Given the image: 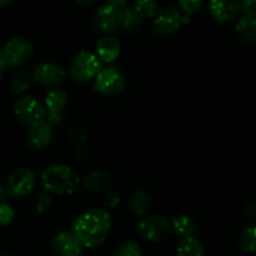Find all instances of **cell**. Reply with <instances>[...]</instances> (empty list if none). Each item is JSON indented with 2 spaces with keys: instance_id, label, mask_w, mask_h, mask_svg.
<instances>
[{
  "instance_id": "6da1fadb",
  "label": "cell",
  "mask_w": 256,
  "mask_h": 256,
  "mask_svg": "<svg viewBox=\"0 0 256 256\" xmlns=\"http://www.w3.org/2000/svg\"><path fill=\"white\" fill-rule=\"evenodd\" d=\"M112 229V218L102 209H92L80 215L72 232L82 248H96L105 242Z\"/></svg>"
},
{
  "instance_id": "7a4b0ae2",
  "label": "cell",
  "mask_w": 256,
  "mask_h": 256,
  "mask_svg": "<svg viewBox=\"0 0 256 256\" xmlns=\"http://www.w3.org/2000/svg\"><path fill=\"white\" fill-rule=\"evenodd\" d=\"M42 186L50 194L69 195L79 188V176L70 166L64 164H52L40 175Z\"/></svg>"
},
{
  "instance_id": "3957f363",
  "label": "cell",
  "mask_w": 256,
  "mask_h": 256,
  "mask_svg": "<svg viewBox=\"0 0 256 256\" xmlns=\"http://www.w3.org/2000/svg\"><path fill=\"white\" fill-rule=\"evenodd\" d=\"M126 6L122 0H110L102 4L94 15V25L100 32L109 35L122 28V10Z\"/></svg>"
},
{
  "instance_id": "277c9868",
  "label": "cell",
  "mask_w": 256,
  "mask_h": 256,
  "mask_svg": "<svg viewBox=\"0 0 256 256\" xmlns=\"http://www.w3.org/2000/svg\"><path fill=\"white\" fill-rule=\"evenodd\" d=\"M102 70V62L90 52H80L70 64V75L78 82H85L96 78Z\"/></svg>"
},
{
  "instance_id": "5b68a950",
  "label": "cell",
  "mask_w": 256,
  "mask_h": 256,
  "mask_svg": "<svg viewBox=\"0 0 256 256\" xmlns=\"http://www.w3.org/2000/svg\"><path fill=\"white\" fill-rule=\"evenodd\" d=\"M14 112L20 122L29 125V126L45 122V119H46V109H45L44 105L32 96H28V95L15 102Z\"/></svg>"
},
{
  "instance_id": "8992f818",
  "label": "cell",
  "mask_w": 256,
  "mask_h": 256,
  "mask_svg": "<svg viewBox=\"0 0 256 256\" xmlns=\"http://www.w3.org/2000/svg\"><path fill=\"white\" fill-rule=\"evenodd\" d=\"M186 22H189L188 15L182 14L176 8L170 6L158 12L152 22V29L160 35H170Z\"/></svg>"
},
{
  "instance_id": "52a82bcc",
  "label": "cell",
  "mask_w": 256,
  "mask_h": 256,
  "mask_svg": "<svg viewBox=\"0 0 256 256\" xmlns=\"http://www.w3.org/2000/svg\"><path fill=\"white\" fill-rule=\"evenodd\" d=\"M125 78L116 68L100 70L94 80V89L105 95H116L124 90Z\"/></svg>"
},
{
  "instance_id": "ba28073f",
  "label": "cell",
  "mask_w": 256,
  "mask_h": 256,
  "mask_svg": "<svg viewBox=\"0 0 256 256\" xmlns=\"http://www.w3.org/2000/svg\"><path fill=\"white\" fill-rule=\"evenodd\" d=\"M6 64L10 66H20L25 64L32 55V45L24 38H12L8 40L2 50Z\"/></svg>"
},
{
  "instance_id": "9c48e42d",
  "label": "cell",
  "mask_w": 256,
  "mask_h": 256,
  "mask_svg": "<svg viewBox=\"0 0 256 256\" xmlns=\"http://www.w3.org/2000/svg\"><path fill=\"white\" fill-rule=\"evenodd\" d=\"M139 234L145 240L152 242H159L169 235L170 225L166 219L159 215H149L145 216L139 222Z\"/></svg>"
},
{
  "instance_id": "30bf717a",
  "label": "cell",
  "mask_w": 256,
  "mask_h": 256,
  "mask_svg": "<svg viewBox=\"0 0 256 256\" xmlns=\"http://www.w3.org/2000/svg\"><path fill=\"white\" fill-rule=\"evenodd\" d=\"M35 186V174L28 168L12 172L8 179V192L14 198H22L32 192Z\"/></svg>"
},
{
  "instance_id": "8fae6325",
  "label": "cell",
  "mask_w": 256,
  "mask_h": 256,
  "mask_svg": "<svg viewBox=\"0 0 256 256\" xmlns=\"http://www.w3.org/2000/svg\"><path fill=\"white\" fill-rule=\"evenodd\" d=\"M68 104V94L64 90L52 89L45 96V109H46L48 124L50 126H54L62 122V110L65 109Z\"/></svg>"
},
{
  "instance_id": "7c38bea8",
  "label": "cell",
  "mask_w": 256,
  "mask_h": 256,
  "mask_svg": "<svg viewBox=\"0 0 256 256\" xmlns=\"http://www.w3.org/2000/svg\"><path fill=\"white\" fill-rule=\"evenodd\" d=\"M34 79L42 85L56 89V86L65 80V72L55 62H42L35 66Z\"/></svg>"
},
{
  "instance_id": "4fadbf2b",
  "label": "cell",
  "mask_w": 256,
  "mask_h": 256,
  "mask_svg": "<svg viewBox=\"0 0 256 256\" xmlns=\"http://www.w3.org/2000/svg\"><path fill=\"white\" fill-rule=\"evenodd\" d=\"M52 250L55 256H82V246L72 232H62L52 240Z\"/></svg>"
},
{
  "instance_id": "5bb4252c",
  "label": "cell",
  "mask_w": 256,
  "mask_h": 256,
  "mask_svg": "<svg viewBox=\"0 0 256 256\" xmlns=\"http://www.w3.org/2000/svg\"><path fill=\"white\" fill-rule=\"evenodd\" d=\"M210 12L215 20L220 22H228L236 19L242 12V2L235 0H214L209 4Z\"/></svg>"
},
{
  "instance_id": "9a60e30c",
  "label": "cell",
  "mask_w": 256,
  "mask_h": 256,
  "mask_svg": "<svg viewBox=\"0 0 256 256\" xmlns=\"http://www.w3.org/2000/svg\"><path fill=\"white\" fill-rule=\"evenodd\" d=\"M120 50L122 45L119 40L110 35H105L96 44V56L104 62H112L119 58Z\"/></svg>"
},
{
  "instance_id": "2e32d148",
  "label": "cell",
  "mask_w": 256,
  "mask_h": 256,
  "mask_svg": "<svg viewBox=\"0 0 256 256\" xmlns=\"http://www.w3.org/2000/svg\"><path fill=\"white\" fill-rule=\"evenodd\" d=\"M112 176L102 170L92 172L84 179V186L92 192H96V194H108L112 189Z\"/></svg>"
},
{
  "instance_id": "e0dca14e",
  "label": "cell",
  "mask_w": 256,
  "mask_h": 256,
  "mask_svg": "<svg viewBox=\"0 0 256 256\" xmlns=\"http://www.w3.org/2000/svg\"><path fill=\"white\" fill-rule=\"evenodd\" d=\"M52 139V128L46 122H39L30 126L28 140L35 149H44L50 144Z\"/></svg>"
},
{
  "instance_id": "ac0fdd59",
  "label": "cell",
  "mask_w": 256,
  "mask_h": 256,
  "mask_svg": "<svg viewBox=\"0 0 256 256\" xmlns=\"http://www.w3.org/2000/svg\"><path fill=\"white\" fill-rule=\"evenodd\" d=\"M235 29L244 44H252L256 42V18L242 15L238 20Z\"/></svg>"
},
{
  "instance_id": "d6986e66",
  "label": "cell",
  "mask_w": 256,
  "mask_h": 256,
  "mask_svg": "<svg viewBox=\"0 0 256 256\" xmlns=\"http://www.w3.org/2000/svg\"><path fill=\"white\" fill-rule=\"evenodd\" d=\"M152 205V198L150 194L144 189H139L134 192V194L130 196L129 209L136 216H142L148 212Z\"/></svg>"
},
{
  "instance_id": "ffe728a7",
  "label": "cell",
  "mask_w": 256,
  "mask_h": 256,
  "mask_svg": "<svg viewBox=\"0 0 256 256\" xmlns=\"http://www.w3.org/2000/svg\"><path fill=\"white\" fill-rule=\"evenodd\" d=\"M172 229L174 232L179 236L184 238L192 236V234L196 230V225H195L194 220L186 215H174L172 218Z\"/></svg>"
},
{
  "instance_id": "44dd1931",
  "label": "cell",
  "mask_w": 256,
  "mask_h": 256,
  "mask_svg": "<svg viewBox=\"0 0 256 256\" xmlns=\"http://www.w3.org/2000/svg\"><path fill=\"white\" fill-rule=\"evenodd\" d=\"M178 256H204L202 244L194 236L184 238L180 240L176 249Z\"/></svg>"
},
{
  "instance_id": "7402d4cb",
  "label": "cell",
  "mask_w": 256,
  "mask_h": 256,
  "mask_svg": "<svg viewBox=\"0 0 256 256\" xmlns=\"http://www.w3.org/2000/svg\"><path fill=\"white\" fill-rule=\"evenodd\" d=\"M239 246L244 252L252 254L256 252V225L244 228L239 235Z\"/></svg>"
},
{
  "instance_id": "603a6c76",
  "label": "cell",
  "mask_w": 256,
  "mask_h": 256,
  "mask_svg": "<svg viewBox=\"0 0 256 256\" xmlns=\"http://www.w3.org/2000/svg\"><path fill=\"white\" fill-rule=\"evenodd\" d=\"M140 24H142V18L138 15L134 8L125 6L122 10V28H124L126 32H134L139 29Z\"/></svg>"
},
{
  "instance_id": "cb8c5ba5",
  "label": "cell",
  "mask_w": 256,
  "mask_h": 256,
  "mask_svg": "<svg viewBox=\"0 0 256 256\" xmlns=\"http://www.w3.org/2000/svg\"><path fill=\"white\" fill-rule=\"evenodd\" d=\"M30 75L25 72H16L14 76L12 78V82H10V89L15 94H20V92H24L25 90L29 89L30 86Z\"/></svg>"
},
{
  "instance_id": "d4e9b609",
  "label": "cell",
  "mask_w": 256,
  "mask_h": 256,
  "mask_svg": "<svg viewBox=\"0 0 256 256\" xmlns=\"http://www.w3.org/2000/svg\"><path fill=\"white\" fill-rule=\"evenodd\" d=\"M159 5L154 0H140L134 4V10L140 18H150L158 14Z\"/></svg>"
},
{
  "instance_id": "484cf974",
  "label": "cell",
  "mask_w": 256,
  "mask_h": 256,
  "mask_svg": "<svg viewBox=\"0 0 256 256\" xmlns=\"http://www.w3.org/2000/svg\"><path fill=\"white\" fill-rule=\"evenodd\" d=\"M68 138L75 144H85L89 139V132L82 125L74 124L68 130Z\"/></svg>"
},
{
  "instance_id": "4316f807",
  "label": "cell",
  "mask_w": 256,
  "mask_h": 256,
  "mask_svg": "<svg viewBox=\"0 0 256 256\" xmlns=\"http://www.w3.org/2000/svg\"><path fill=\"white\" fill-rule=\"evenodd\" d=\"M52 205V198L50 196L49 192H39L32 200V208L36 212H49Z\"/></svg>"
},
{
  "instance_id": "83f0119b",
  "label": "cell",
  "mask_w": 256,
  "mask_h": 256,
  "mask_svg": "<svg viewBox=\"0 0 256 256\" xmlns=\"http://www.w3.org/2000/svg\"><path fill=\"white\" fill-rule=\"evenodd\" d=\"M114 256H142V249L136 242H125L116 250Z\"/></svg>"
},
{
  "instance_id": "f1b7e54d",
  "label": "cell",
  "mask_w": 256,
  "mask_h": 256,
  "mask_svg": "<svg viewBox=\"0 0 256 256\" xmlns=\"http://www.w3.org/2000/svg\"><path fill=\"white\" fill-rule=\"evenodd\" d=\"M15 212L12 205L2 202L0 204V226H6L14 220Z\"/></svg>"
},
{
  "instance_id": "f546056e",
  "label": "cell",
  "mask_w": 256,
  "mask_h": 256,
  "mask_svg": "<svg viewBox=\"0 0 256 256\" xmlns=\"http://www.w3.org/2000/svg\"><path fill=\"white\" fill-rule=\"evenodd\" d=\"M202 5V2L200 0H194V2H179V8L180 12L185 15H192L194 12H196L198 10L200 9V6Z\"/></svg>"
},
{
  "instance_id": "4dcf8cb0",
  "label": "cell",
  "mask_w": 256,
  "mask_h": 256,
  "mask_svg": "<svg viewBox=\"0 0 256 256\" xmlns=\"http://www.w3.org/2000/svg\"><path fill=\"white\" fill-rule=\"evenodd\" d=\"M242 10L245 12V15L256 18V0H248L242 2Z\"/></svg>"
},
{
  "instance_id": "1f68e13d",
  "label": "cell",
  "mask_w": 256,
  "mask_h": 256,
  "mask_svg": "<svg viewBox=\"0 0 256 256\" xmlns=\"http://www.w3.org/2000/svg\"><path fill=\"white\" fill-rule=\"evenodd\" d=\"M105 202H106L109 206L115 208L120 202L119 195L115 194V192H109L108 194H105Z\"/></svg>"
},
{
  "instance_id": "d6a6232c",
  "label": "cell",
  "mask_w": 256,
  "mask_h": 256,
  "mask_svg": "<svg viewBox=\"0 0 256 256\" xmlns=\"http://www.w3.org/2000/svg\"><path fill=\"white\" fill-rule=\"evenodd\" d=\"M244 215L248 219L256 220V204H249L248 206H245Z\"/></svg>"
},
{
  "instance_id": "836d02e7",
  "label": "cell",
  "mask_w": 256,
  "mask_h": 256,
  "mask_svg": "<svg viewBox=\"0 0 256 256\" xmlns=\"http://www.w3.org/2000/svg\"><path fill=\"white\" fill-rule=\"evenodd\" d=\"M8 66L6 64V60H5L4 55H2V52H0V79H2V72H4L5 68Z\"/></svg>"
},
{
  "instance_id": "e575fe53",
  "label": "cell",
  "mask_w": 256,
  "mask_h": 256,
  "mask_svg": "<svg viewBox=\"0 0 256 256\" xmlns=\"http://www.w3.org/2000/svg\"><path fill=\"white\" fill-rule=\"evenodd\" d=\"M8 198V192L6 189H5L4 186H2V184H0V204H2V202H5V200H6Z\"/></svg>"
},
{
  "instance_id": "d590c367",
  "label": "cell",
  "mask_w": 256,
  "mask_h": 256,
  "mask_svg": "<svg viewBox=\"0 0 256 256\" xmlns=\"http://www.w3.org/2000/svg\"><path fill=\"white\" fill-rule=\"evenodd\" d=\"M10 2H0V5H8V4H10Z\"/></svg>"
},
{
  "instance_id": "8d00e7d4",
  "label": "cell",
  "mask_w": 256,
  "mask_h": 256,
  "mask_svg": "<svg viewBox=\"0 0 256 256\" xmlns=\"http://www.w3.org/2000/svg\"><path fill=\"white\" fill-rule=\"evenodd\" d=\"M0 256H14V255H12V254H2V255H0Z\"/></svg>"
},
{
  "instance_id": "74e56055",
  "label": "cell",
  "mask_w": 256,
  "mask_h": 256,
  "mask_svg": "<svg viewBox=\"0 0 256 256\" xmlns=\"http://www.w3.org/2000/svg\"><path fill=\"white\" fill-rule=\"evenodd\" d=\"M0 52H2V50H0Z\"/></svg>"
}]
</instances>
